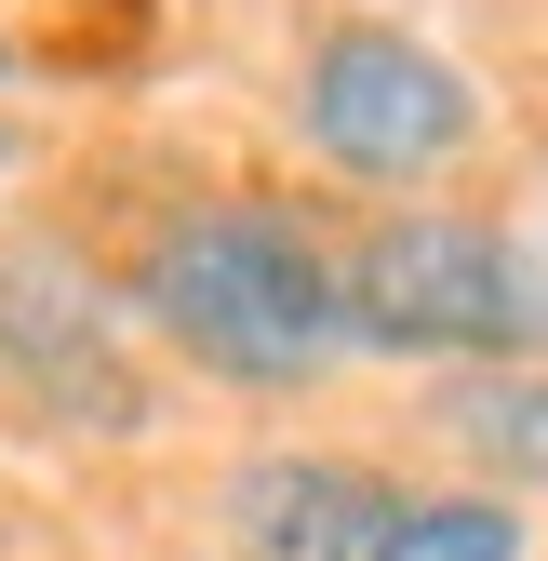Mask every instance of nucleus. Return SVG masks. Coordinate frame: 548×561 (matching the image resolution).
<instances>
[{
    "label": "nucleus",
    "instance_id": "nucleus-4",
    "mask_svg": "<svg viewBox=\"0 0 548 561\" xmlns=\"http://www.w3.org/2000/svg\"><path fill=\"white\" fill-rule=\"evenodd\" d=\"M0 401H27L41 428H81V442L161 428V375H148V334H134L121 280H94L41 228L0 241Z\"/></svg>",
    "mask_w": 548,
    "mask_h": 561
},
{
    "label": "nucleus",
    "instance_id": "nucleus-5",
    "mask_svg": "<svg viewBox=\"0 0 548 561\" xmlns=\"http://www.w3.org/2000/svg\"><path fill=\"white\" fill-rule=\"evenodd\" d=\"M401 481L334 442H254L215 468V548L228 561H375Z\"/></svg>",
    "mask_w": 548,
    "mask_h": 561
},
{
    "label": "nucleus",
    "instance_id": "nucleus-9",
    "mask_svg": "<svg viewBox=\"0 0 548 561\" xmlns=\"http://www.w3.org/2000/svg\"><path fill=\"white\" fill-rule=\"evenodd\" d=\"M14 67H27V54H14V27H0V94H14Z\"/></svg>",
    "mask_w": 548,
    "mask_h": 561
},
{
    "label": "nucleus",
    "instance_id": "nucleus-6",
    "mask_svg": "<svg viewBox=\"0 0 548 561\" xmlns=\"http://www.w3.org/2000/svg\"><path fill=\"white\" fill-rule=\"evenodd\" d=\"M429 442L482 495H548V362H468L429 388Z\"/></svg>",
    "mask_w": 548,
    "mask_h": 561
},
{
    "label": "nucleus",
    "instance_id": "nucleus-2",
    "mask_svg": "<svg viewBox=\"0 0 548 561\" xmlns=\"http://www.w3.org/2000/svg\"><path fill=\"white\" fill-rule=\"evenodd\" d=\"M334 295H349V347L375 362H548V241H522L509 215L388 201L334 241Z\"/></svg>",
    "mask_w": 548,
    "mask_h": 561
},
{
    "label": "nucleus",
    "instance_id": "nucleus-3",
    "mask_svg": "<svg viewBox=\"0 0 548 561\" xmlns=\"http://www.w3.org/2000/svg\"><path fill=\"white\" fill-rule=\"evenodd\" d=\"M482 81L401 14H321L295 41V148L334 187H442L482 161Z\"/></svg>",
    "mask_w": 548,
    "mask_h": 561
},
{
    "label": "nucleus",
    "instance_id": "nucleus-1",
    "mask_svg": "<svg viewBox=\"0 0 548 561\" xmlns=\"http://www.w3.org/2000/svg\"><path fill=\"white\" fill-rule=\"evenodd\" d=\"M121 308H134L148 347H174L187 375L254 388V401H295V388L362 362L321 215L267 201V187H201L174 215H148V241L121 267Z\"/></svg>",
    "mask_w": 548,
    "mask_h": 561
},
{
    "label": "nucleus",
    "instance_id": "nucleus-8",
    "mask_svg": "<svg viewBox=\"0 0 548 561\" xmlns=\"http://www.w3.org/2000/svg\"><path fill=\"white\" fill-rule=\"evenodd\" d=\"M27 161H41V134H27L14 107H0V201H14V174H27Z\"/></svg>",
    "mask_w": 548,
    "mask_h": 561
},
{
    "label": "nucleus",
    "instance_id": "nucleus-7",
    "mask_svg": "<svg viewBox=\"0 0 548 561\" xmlns=\"http://www.w3.org/2000/svg\"><path fill=\"white\" fill-rule=\"evenodd\" d=\"M375 561H535V522L522 495H482V481H401Z\"/></svg>",
    "mask_w": 548,
    "mask_h": 561
}]
</instances>
